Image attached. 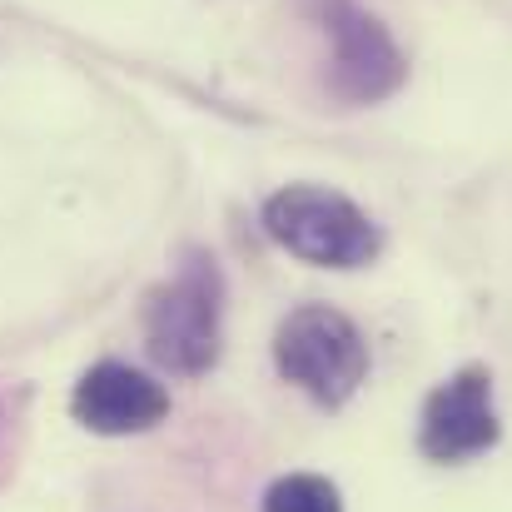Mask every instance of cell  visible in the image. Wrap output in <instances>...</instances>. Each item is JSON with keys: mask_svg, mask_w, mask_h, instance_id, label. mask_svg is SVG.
I'll return each instance as SVG.
<instances>
[{"mask_svg": "<svg viewBox=\"0 0 512 512\" xmlns=\"http://www.w3.org/2000/svg\"><path fill=\"white\" fill-rule=\"evenodd\" d=\"M319 20L334 40L329 90L343 105H378L403 85L408 60H403V50L393 45V35L378 15H368L353 0H319Z\"/></svg>", "mask_w": 512, "mask_h": 512, "instance_id": "cell-4", "label": "cell"}, {"mask_svg": "<svg viewBox=\"0 0 512 512\" xmlns=\"http://www.w3.org/2000/svg\"><path fill=\"white\" fill-rule=\"evenodd\" d=\"M264 512H343V498L319 473H289L264 493Z\"/></svg>", "mask_w": 512, "mask_h": 512, "instance_id": "cell-7", "label": "cell"}, {"mask_svg": "<svg viewBox=\"0 0 512 512\" xmlns=\"http://www.w3.org/2000/svg\"><path fill=\"white\" fill-rule=\"evenodd\" d=\"M264 229L279 249L314 269H363L378 259L383 234L378 224L339 189L324 184H289L264 199Z\"/></svg>", "mask_w": 512, "mask_h": 512, "instance_id": "cell-2", "label": "cell"}, {"mask_svg": "<svg viewBox=\"0 0 512 512\" xmlns=\"http://www.w3.org/2000/svg\"><path fill=\"white\" fill-rule=\"evenodd\" d=\"M224 343V274L209 249H184L174 274L145 299V348L160 368L199 378Z\"/></svg>", "mask_w": 512, "mask_h": 512, "instance_id": "cell-1", "label": "cell"}, {"mask_svg": "<svg viewBox=\"0 0 512 512\" xmlns=\"http://www.w3.org/2000/svg\"><path fill=\"white\" fill-rule=\"evenodd\" d=\"M70 413L80 428H90L100 438H130V433H150L155 423L170 418V393L150 373L105 358L80 373V383L70 393Z\"/></svg>", "mask_w": 512, "mask_h": 512, "instance_id": "cell-6", "label": "cell"}, {"mask_svg": "<svg viewBox=\"0 0 512 512\" xmlns=\"http://www.w3.org/2000/svg\"><path fill=\"white\" fill-rule=\"evenodd\" d=\"M503 423L493 408V373L483 363L458 368L448 383H438L423 403L418 448L433 463H468L488 448H498Z\"/></svg>", "mask_w": 512, "mask_h": 512, "instance_id": "cell-5", "label": "cell"}, {"mask_svg": "<svg viewBox=\"0 0 512 512\" xmlns=\"http://www.w3.org/2000/svg\"><path fill=\"white\" fill-rule=\"evenodd\" d=\"M274 368L319 408H343L368 378V343L348 314L329 304H299L274 329Z\"/></svg>", "mask_w": 512, "mask_h": 512, "instance_id": "cell-3", "label": "cell"}]
</instances>
